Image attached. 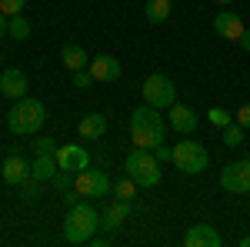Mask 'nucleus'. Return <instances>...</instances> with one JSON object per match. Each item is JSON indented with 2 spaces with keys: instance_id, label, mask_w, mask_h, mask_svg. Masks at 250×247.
<instances>
[{
  "instance_id": "1",
  "label": "nucleus",
  "mask_w": 250,
  "mask_h": 247,
  "mask_svg": "<svg viewBox=\"0 0 250 247\" xmlns=\"http://www.w3.org/2000/svg\"><path fill=\"white\" fill-rule=\"evenodd\" d=\"M130 140L137 147H144V151H154L157 144L167 140V120L160 117L157 107L144 104V107H137L130 114Z\"/></svg>"
},
{
  "instance_id": "2",
  "label": "nucleus",
  "mask_w": 250,
  "mask_h": 247,
  "mask_svg": "<svg viewBox=\"0 0 250 247\" xmlns=\"http://www.w3.org/2000/svg\"><path fill=\"white\" fill-rule=\"evenodd\" d=\"M100 227V214L90 201H74L67 217H63V237L67 244H87Z\"/></svg>"
},
{
  "instance_id": "3",
  "label": "nucleus",
  "mask_w": 250,
  "mask_h": 247,
  "mask_svg": "<svg viewBox=\"0 0 250 247\" xmlns=\"http://www.w3.org/2000/svg\"><path fill=\"white\" fill-rule=\"evenodd\" d=\"M43 120H47V107L34 100V97H20L17 104L10 107V117H7V127L10 134H37L43 127Z\"/></svg>"
},
{
  "instance_id": "4",
  "label": "nucleus",
  "mask_w": 250,
  "mask_h": 247,
  "mask_svg": "<svg viewBox=\"0 0 250 247\" xmlns=\"http://www.w3.org/2000/svg\"><path fill=\"white\" fill-rule=\"evenodd\" d=\"M124 171L130 180H137V187H157L160 184V160L154 157V151H144V147L130 151L124 160Z\"/></svg>"
},
{
  "instance_id": "5",
  "label": "nucleus",
  "mask_w": 250,
  "mask_h": 247,
  "mask_svg": "<svg viewBox=\"0 0 250 247\" xmlns=\"http://www.w3.org/2000/svg\"><path fill=\"white\" fill-rule=\"evenodd\" d=\"M207 164H210L207 147L197 144V140H190V137L173 147V167L180 174H200V171H207Z\"/></svg>"
},
{
  "instance_id": "6",
  "label": "nucleus",
  "mask_w": 250,
  "mask_h": 247,
  "mask_svg": "<svg viewBox=\"0 0 250 247\" xmlns=\"http://www.w3.org/2000/svg\"><path fill=\"white\" fill-rule=\"evenodd\" d=\"M144 100H147L150 107H157V111L170 107L173 100H177V87H173V80H170V77H164V74H150L147 80H144Z\"/></svg>"
},
{
  "instance_id": "7",
  "label": "nucleus",
  "mask_w": 250,
  "mask_h": 247,
  "mask_svg": "<svg viewBox=\"0 0 250 247\" xmlns=\"http://www.w3.org/2000/svg\"><path fill=\"white\" fill-rule=\"evenodd\" d=\"M74 190H77L80 197H107L114 184H110V177L104 171H90V167H83V171L74 174Z\"/></svg>"
},
{
  "instance_id": "8",
  "label": "nucleus",
  "mask_w": 250,
  "mask_h": 247,
  "mask_svg": "<svg viewBox=\"0 0 250 247\" xmlns=\"http://www.w3.org/2000/svg\"><path fill=\"white\" fill-rule=\"evenodd\" d=\"M220 187L227 194H250V157L247 160H233L220 171Z\"/></svg>"
},
{
  "instance_id": "9",
  "label": "nucleus",
  "mask_w": 250,
  "mask_h": 247,
  "mask_svg": "<svg viewBox=\"0 0 250 247\" xmlns=\"http://www.w3.org/2000/svg\"><path fill=\"white\" fill-rule=\"evenodd\" d=\"M57 164H60V171L77 174L83 167H90V154L83 151L80 144H63V147H57Z\"/></svg>"
},
{
  "instance_id": "10",
  "label": "nucleus",
  "mask_w": 250,
  "mask_h": 247,
  "mask_svg": "<svg viewBox=\"0 0 250 247\" xmlns=\"http://www.w3.org/2000/svg\"><path fill=\"white\" fill-rule=\"evenodd\" d=\"M184 244H187V247H220V244H224V237L217 234L213 224H193V227L184 234Z\"/></svg>"
},
{
  "instance_id": "11",
  "label": "nucleus",
  "mask_w": 250,
  "mask_h": 247,
  "mask_svg": "<svg viewBox=\"0 0 250 247\" xmlns=\"http://www.w3.org/2000/svg\"><path fill=\"white\" fill-rule=\"evenodd\" d=\"M0 94L7 97V100H20V97H27V74L17 70V67L3 70V74H0Z\"/></svg>"
},
{
  "instance_id": "12",
  "label": "nucleus",
  "mask_w": 250,
  "mask_h": 247,
  "mask_svg": "<svg viewBox=\"0 0 250 247\" xmlns=\"http://www.w3.org/2000/svg\"><path fill=\"white\" fill-rule=\"evenodd\" d=\"M213 30L224 40H240V34H244L247 27H244V20L237 17L233 10H220V14L213 17Z\"/></svg>"
},
{
  "instance_id": "13",
  "label": "nucleus",
  "mask_w": 250,
  "mask_h": 247,
  "mask_svg": "<svg viewBox=\"0 0 250 247\" xmlns=\"http://www.w3.org/2000/svg\"><path fill=\"white\" fill-rule=\"evenodd\" d=\"M3 180L14 184V187H20L23 180H30V164H27L20 154H10V157L3 160Z\"/></svg>"
},
{
  "instance_id": "14",
  "label": "nucleus",
  "mask_w": 250,
  "mask_h": 247,
  "mask_svg": "<svg viewBox=\"0 0 250 247\" xmlns=\"http://www.w3.org/2000/svg\"><path fill=\"white\" fill-rule=\"evenodd\" d=\"M127 214H130V201H114L110 207L100 214V227L107 230V234H114V230H120V224L127 221Z\"/></svg>"
},
{
  "instance_id": "15",
  "label": "nucleus",
  "mask_w": 250,
  "mask_h": 247,
  "mask_svg": "<svg viewBox=\"0 0 250 247\" xmlns=\"http://www.w3.org/2000/svg\"><path fill=\"white\" fill-rule=\"evenodd\" d=\"M170 127H173L177 134L197 131V114H193L187 104H177V100H173V104H170Z\"/></svg>"
},
{
  "instance_id": "16",
  "label": "nucleus",
  "mask_w": 250,
  "mask_h": 247,
  "mask_svg": "<svg viewBox=\"0 0 250 247\" xmlns=\"http://www.w3.org/2000/svg\"><path fill=\"white\" fill-rule=\"evenodd\" d=\"M90 74H94V80L110 84V80L120 77V64H117V57H110V54H100V57L90 60Z\"/></svg>"
},
{
  "instance_id": "17",
  "label": "nucleus",
  "mask_w": 250,
  "mask_h": 247,
  "mask_svg": "<svg viewBox=\"0 0 250 247\" xmlns=\"http://www.w3.org/2000/svg\"><path fill=\"white\" fill-rule=\"evenodd\" d=\"M57 171H60L57 154H37V160L30 164V177H37L40 184H43V180H54Z\"/></svg>"
},
{
  "instance_id": "18",
  "label": "nucleus",
  "mask_w": 250,
  "mask_h": 247,
  "mask_svg": "<svg viewBox=\"0 0 250 247\" xmlns=\"http://www.w3.org/2000/svg\"><path fill=\"white\" fill-rule=\"evenodd\" d=\"M60 60H63V67H67V70H83V67H90L87 50H83V47H77V44H63Z\"/></svg>"
},
{
  "instance_id": "19",
  "label": "nucleus",
  "mask_w": 250,
  "mask_h": 247,
  "mask_svg": "<svg viewBox=\"0 0 250 247\" xmlns=\"http://www.w3.org/2000/svg\"><path fill=\"white\" fill-rule=\"evenodd\" d=\"M80 137H87V140H97V137H104L107 134V117L104 114H87L80 120Z\"/></svg>"
},
{
  "instance_id": "20",
  "label": "nucleus",
  "mask_w": 250,
  "mask_h": 247,
  "mask_svg": "<svg viewBox=\"0 0 250 247\" xmlns=\"http://www.w3.org/2000/svg\"><path fill=\"white\" fill-rule=\"evenodd\" d=\"M144 17L150 20V23H164V20L170 17V0H147Z\"/></svg>"
},
{
  "instance_id": "21",
  "label": "nucleus",
  "mask_w": 250,
  "mask_h": 247,
  "mask_svg": "<svg viewBox=\"0 0 250 247\" xmlns=\"http://www.w3.org/2000/svg\"><path fill=\"white\" fill-rule=\"evenodd\" d=\"M7 34H10L14 40H27V37H30V20L23 17V14L10 17V27H7Z\"/></svg>"
},
{
  "instance_id": "22",
  "label": "nucleus",
  "mask_w": 250,
  "mask_h": 247,
  "mask_svg": "<svg viewBox=\"0 0 250 247\" xmlns=\"http://www.w3.org/2000/svg\"><path fill=\"white\" fill-rule=\"evenodd\" d=\"M114 197H117V201H134V197H137V180L120 177V180L114 184Z\"/></svg>"
},
{
  "instance_id": "23",
  "label": "nucleus",
  "mask_w": 250,
  "mask_h": 247,
  "mask_svg": "<svg viewBox=\"0 0 250 247\" xmlns=\"http://www.w3.org/2000/svg\"><path fill=\"white\" fill-rule=\"evenodd\" d=\"M224 144H227V147H240V144H244V127H240V124H227V127H224Z\"/></svg>"
},
{
  "instance_id": "24",
  "label": "nucleus",
  "mask_w": 250,
  "mask_h": 247,
  "mask_svg": "<svg viewBox=\"0 0 250 247\" xmlns=\"http://www.w3.org/2000/svg\"><path fill=\"white\" fill-rule=\"evenodd\" d=\"M207 120H210L213 127H220V131H224L227 124H233V114H227L224 107H210V111H207Z\"/></svg>"
},
{
  "instance_id": "25",
  "label": "nucleus",
  "mask_w": 250,
  "mask_h": 247,
  "mask_svg": "<svg viewBox=\"0 0 250 247\" xmlns=\"http://www.w3.org/2000/svg\"><path fill=\"white\" fill-rule=\"evenodd\" d=\"M50 184H54L57 190H63V194H70V190H74V174H70V171H57Z\"/></svg>"
},
{
  "instance_id": "26",
  "label": "nucleus",
  "mask_w": 250,
  "mask_h": 247,
  "mask_svg": "<svg viewBox=\"0 0 250 247\" xmlns=\"http://www.w3.org/2000/svg\"><path fill=\"white\" fill-rule=\"evenodd\" d=\"M23 7H27V0H0V10H3L7 17H17V14H23Z\"/></svg>"
},
{
  "instance_id": "27",
  "label": "nucleus",
  "mask_w": 250,
  "mask_h": 247,
  "mask_svg": "<svg viewBox=\"0 0 250 247\" xmlns=\"http://www.w3.org/2000/svg\"><path fill=\"white\" fill-rule=\"evenodd\" d=\"M37 177H30V180H23V184H20V187H23V201H30V204H34V201H37L40 194H37Z\"/></svg>"
},
{
  "instance_id": "28",
  "label": "nucleus",
  "mask_w": 250,
  "mask_h": 247,
  "mask_svg": "<svg viewBox=\"0 0 250 247\" xmlns=\"http://www.w3.org/2000/svg\"><path fill=\"white\" fill-rule=\"evenodd\" d=\"M90 80H94V74H90L87 67H83V70H74V87L83 90V87H90Z\"/></svg>"
},
{
  "instance_id": "29",
  "label": "nucleus",
  "mask_w": 250,
  "mask_h": 247,
  "mask_svg": "<svg viewBox=\"0 0 250 247\" xmlns=\"http://www.w3.org/2000/svg\"><path fill=\"white\" fill-rule=\"evenodd\" d=\"M37 154H57V140L54 137H37Z\"/></svg>"
},
{
  "instance_id": "30",
  "label": "nucleus",
  "mask_w": 250,
  "mask_h": 247,
  "mask_svg": "<svg viewBox=\"0 0 250 247\" xmlns=\"http://www.w3.org/2000/svg\"><path fill=\"white\" fill-rule=\"evenodd\" d=\"M233 120H237V124H240L244 131H250V104H244V107H240V111L233 114Z\"/></svg>"
},
{
  "instance_id": "31",
  "label": "nucleus",
  "mask_w": 250,
  "mask_h": 247,
  "mask_svg": "<svg viewBox=\"0 0 250 247\" xmlns=\"http://www.w3.org/2000/svg\"><path fill=\"white\" fill-rule=\"evenodd\" d=\"M154 157L160 160V164H167V160H173V151L167 147V144H157V147H154Z\"/></svg>"
},
{
  "instance_id": "32",
  "label": "nucleus",
  "mask_w": 250,
  "mask_h": 247,
  "mask_svg": "<svg viewBox=\"0 0 250 247\" xmlns=\"http://www.w3.org/2000/svg\"><path fill=\"white\" fill-rule=\"evenodd\" d=\"M7 27H10V17L0 10V37H7Z\"/></svg>"
},
{
  "instance_id": "33",
  "label": "nucleus",
  "mask_w": 250,
  "mask_h": 247,
  "mask_svg": "<svg viewBox=\"0 0 250 247\" xmlns=\"http://www.w3.org/2000/svg\"><path fill=\"white\" fill-rule=\"evenodd\" d=\"M237 44H240V47H244V50H250V30H244V34H240V40H237Z\"/></svg>"
},
{
  "instance_id": "34",
  "label": "nucleus",
  "mask_w": 250,
  "mask_h": 247,
  "mask_svg": "<svg viewBox=\"0 0 250 247\" xmlns=\"http://www.w3.org/2000/svg\"><path fill=\"white\" fill-rule=\"evenodd\" d=\"M240 247H250V234H247V237H240Z\"/></svg>"
},
{
  "instance_id": "35",
  "label": "nucleus",
  "mask_w": 250,
  "mask_h": 247,
  "mask_svg": "<svg viewBox=\"0 0 250 247\" xmlns=\"http://www.w3.org/2000/svg\"><path fill=\"white\" fill-rule=\"evenodd\" d=\"M217 3H233V0H217Z\"/></svg>"
},
{
  "instance_id": "36",
  "label": "nucleus",
  "mask_w": 250,
  "mask_h": 247,
  "mask_svg": "<svg viewBox=\"0 0 250 247\" xmlns=\"http://www.w3.org/2000/svg\"><path fill=\"white\" fill-rule=\"evenodd\" d=\"M0 60H3V57H0Z\"/></svg>"
}]
</instances>
